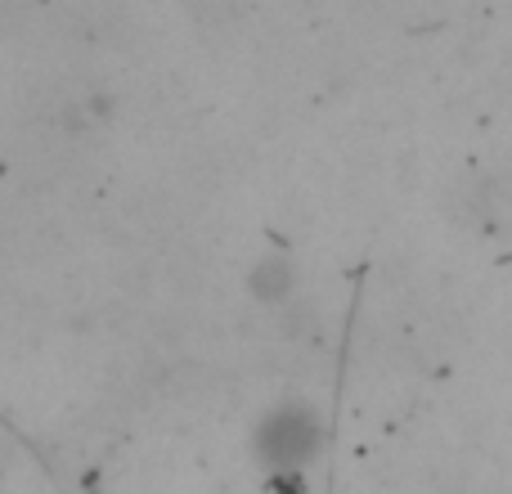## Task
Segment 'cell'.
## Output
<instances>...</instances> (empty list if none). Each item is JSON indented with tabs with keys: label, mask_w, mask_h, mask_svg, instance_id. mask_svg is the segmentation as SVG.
I'll return each mask as SVG.
<instances>
[{
	"label": "cell",
	"mask_w": 512,
	"mask_h": 494,
	"mask_svg": "<svg viewBox=\"0 0 512 494\" xmlns=\"http://www.w3.org/2000/svg\"><path fill=\"white\" fill-rule=\"evenodd\" d=\"M270 441L283 445V454H279L283 463H292V459L301 463L310 454V445H315V423L306 414H297V409H283V414H274L265 423V445Z\"/></svg>",
	"instance_id": "1"
}]
</instances>
